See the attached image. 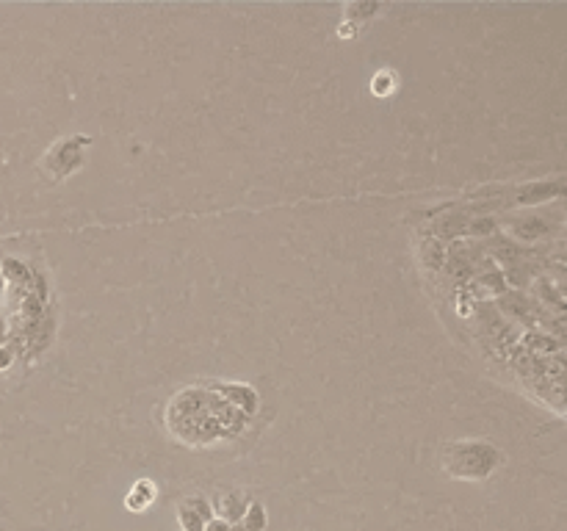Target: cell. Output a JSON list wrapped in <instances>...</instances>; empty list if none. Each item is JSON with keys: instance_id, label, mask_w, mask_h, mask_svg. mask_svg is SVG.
Instances as JSON below:
<instances>
[{"instance_id": "obj_4", "label": "cell", "mask_w": 567, "mask_h": 531, "mask_svg": "<svg viewBox=\"0 0 567 531\" xmlns=\"http://www.w3.org/2000/svg\"><path fill=\"white\" fill-rule=\"evenodd\" d=\"M247 507H249V504L244 501V498L233 496V493H230V496L222 498V504H219V515H222L219 520H225V523H230V526H233V520L244 518Z\"/></svg>"}, {"instance_id": "obj_5", "label": "cell", "mask_w": 567, "mask_h": 531, "mask_svg": "<svg viewBox=\"0 0 567 531\" xmlns=\"http://www.w3.org/2000/svg\"><path fill=\"white\" fill-rule=\"evenodd\" d=\"M238 523H241V529L244 531H263L266 529V512H263L260 504H249L244 518L238 520Z\"/></svg>"}, {"instance_id": "obj_1", "label": "cell", "mask_w": 567, "mask_h": 531, "mask_svg": "<svg viewBox=\"0 0 567 531\" xmlns=\"http://www.w3.org/2000/svg\"><path fill=\"white\" fill-rule=\"evenodd\" d=\"M496 462L498 451L493 446H487V443H476V440L457 443L446 454L449 473L462 476V479H482V476H487V473L496 468Z\"/></svg>"}, {"instance_id": "obj_3", "label": "cell", "mask_w": 567, "mask_h": 531, "mask_svg": "<svg viewBox=\"0 0 567 531\" xmlns=\"http://www.w3.org/2000/svg\"><path fill=\"white\" fill-rule=\"evenodd\" d=\"M153 498H155V484L147 482V479H139V482L133 484V490L125 496V507H128L130 512H144V509L153 504Z\"/></svg>"}, {"instance_id": "obj_6", "label": "cell", "mask_w": 567, "mask_h": 531, "mask_svg": "<svg viewBox=\"0 0 567 531\" xmlns=\"http://www.w3.org/2000/svg\"><path fill=\"white\" fill-rule=\"evenodd\" d=\"M205 531H230V523H225V520L213 518L208 526H205Z\"/></svg>"}, {"instance_id": "obj_2", "label": "cell", "mask_w": 567, "mask_h": 531, "mask_svg": "<svg viewBox=\"0 0 567 531\" xmlns=\"http://www.w3.org/2000/svg\"><path fill=\"white\" fill-rule=\"evenodd\" d=\"M213 520V507L202 496H194L183 501L178 509V523L183 531H205V526Z\"/></svg>"}]
</instances>
